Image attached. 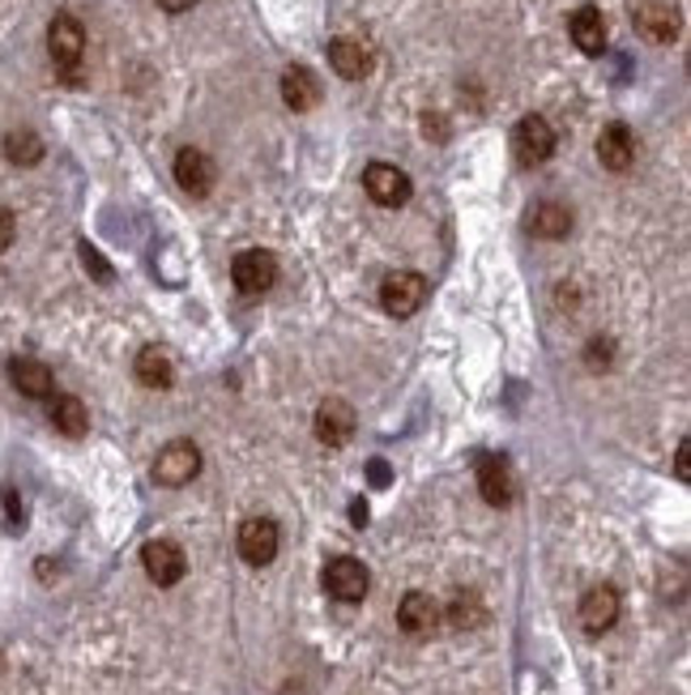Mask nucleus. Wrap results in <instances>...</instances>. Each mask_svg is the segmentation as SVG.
Wrapping results in <instances>:
<instances>
[{
    "label": "nucleus",
    "mask_w": 691,
    "mask_h": 695,
    "mask_svg": "<svg viewBox=\"0 0 691 695\" xmlns=\"http://www.w3.org/2000/svg\"><path fill=\"white\" fill-rule=\"evenodd\" d=\"M47 52H52V65H56V73L77 86V65H81V52H86V31H81V22H77L73 13H56L52 18V26H47Z\"/></svg>",
    "instance_id": "obj_1"
},
{
    "label": "nucleus",
    "mask_w": 691,
    "mask_h": 695,
    "mask_svg": "<svg viewBox=\"0 0 691 695\" xmlns=\"http://www.w3.org/2000/svg\"><path fill=\"white\" fill-rule=\"evenodd\" d=\"M422 304H427V277H422V273L397 270L381 282V308L388 311V316L406 320V316H415Z\"/></svg>",
    "instance_id": "obj_2"
},
{
    "label": "nucleus",
    "mask_w": 691,
    "mask_h": 695,
    "mask_svg": "<svg viewBox=\"0 0 691 695\" xmlns=\"http://www.w3.org/2000/svg\"><path fill=\"white\" fill-rule=\"evenodd\" d=\"M196 474H201V448L189 440H171L154 457V482H162V487H189Z\"/></svg>",
    "instance_id": "obj_3"
},
{
    "label": "nucleus",
    "mask_w": 691,
    "mask_h": 695,
    "mask_svg": "<svg viewBox=\"0 0 691 695\" xmlns=\"http://www.w3.org/2000/svg\"><path fill=\"white\" fill-rule=\"evenodd\" d=\"M230 282L239 286V295H265L269 286L277 282V261L265 248H248L230 261Z\"/></svg>",
    "instance_id": "obj_4"
},
{
    "label": "nucleus",
    "mask_w": 691,
    "mask_h": 695,
    "mask_svg": "<svg viewBox=\"0 0 691 695\" xmlns=\"http://www.w3.org/2000/svg\"><path fill=\"white\" fill-rule=\"evenodd\" d=\"M141 568H146V577H150L158 589H171V584H180V580H184L189 559H184V550H180L175 542L154 538V542L141 546Z\"/></svg>",
    "instance_id": "obj_5"
},
{
    "label": "nucleus",
    "mask_w": 691,
    "mask_h": 695,
    "mask_svg": "<svg viewBox=\"0 0 691 695\" xmlns=\"http://www.w3.org/2000/svg\"><path fill=\"white\" fill-rule=\"evenodd\" d=\"M367 584H372V577H367V568H363L359 559H350V555L329 559V568H325V593H329L333 602H346V606L363 602V597H367Z\"/></svg>",
    "instance_id": "obj_6"
},
{
    "label": "nucleus",
    "mask_w": 691,
    "mask_h": 695,
    "mask_svg": "<svg viewBox=\"0 0 691 695\" xmlns=\"http://www.w3.org/2000/svg\"><path fill=\"white\" fill-rule=\"evenodd\" d=\"M512 155L521 167H537L555 155V128L542 116H525L512 128Z\"/></svg>",
    "instance_id": "obj_7"
},
{
    "label": "nucleus",
    "mask_w": 691,
    "mask_h": 695,
    "mask_svg": "<svg viewBox=\"0 0 691 695\" xmlns=\"http://www.w3.org/2000/svg\"><path fill=\"white\" fill-rule=\"evenodd\" d=\"M239 559L243 563H252V568H265L273 563V555H277V525L269 521V516H248L243 525H239Z\"/></svg>",
    "instance_id": "obj_8"
},
{
    "label": "nucleus",
    "mask_w": 691,
    "mask_h": 695,
    "mask_svg": "<svg viewBox=\"0 0 691 695\" xmlns=\"http://www.w3.org/2000/svg\"><path fill=\"white\" fill-rule=\"evenodd\" d=\"M363 189H367V196H372L376 205L397 209V205L410 201V175L397 171L393 162H372V167L363 171Z\"/></svg>",
    "instance_id": "obj_9"
},
{
    "label": "nucleus",
    "mask_w": 691,
    "mask_h": 695,
    "mask_svg": "<svg viewBox=\"0 0 691 695\" xmlns=\"http://www.w3.org/2000/svg\"><path fill=\"white\" fill-rule=\"evenodd\" d=\"M354 431H359V414H354L350 401H342V397L320 401V410H316V440H320V444L342 448V444H350Z\"/></svg>",
    "instance_id": "obj_10"
},
{
    "label": "nucleus",
    "mask_w": 691,
    "mask_h": 695,
    "mask_svg": "<svg viewBox=\"0 0 691 695\" xmlns=\"http://www.w3.org/2000/svg\"><path fill=\"white\" fill-rule=\"evenodd\" d=\"M214 180H218V167H214V158L205 155V150H192L189 146V150L175 155V184L189 196H209Z\"/></svg>",
    "instance_id": "obj_11"
},
{
    "label": "nucleus",
    "mask_w": 691,
    "mask_h": 695,
    "mask_svg": "<svg viewBox=\"0 0 691 695\" xmlns=\"http://www.w3.org/2000/svg\"><path fill=\"white\" fill-rule=\"evenodd\" d=\"M614 623H619V593H614L611 584L589 589V593L580 597V627H585L589 636H602V631H611Z\"/></svg>",
    "instance_id": "obj_12"
},
{
    "label": "nucleus",
    "mask_w": 691,
    "mask_h": 695,
    "mask_svg": "<svg viewBox=\"0 0 691 695\" xmlns=\"http://www.w3.org/2000/svg\"><path fill=\"white\" fill-rule=\"evenodd\" d=\"M478 491H483V500L487 503L508 508V503L517 500V478H512V465L503 462V457H487V462L478 465Z\"/></svg>",
    "instance_id": "obj_13"
},
{
    "label": "nucleus",
    "mask_w": 691,
    "mask_h": 695,
    "mask_svg": "<svg viewBox=\"0 0 691 695\" xmlns=\"http://www.w3.org/2000/svg\"><path fill=\"white\" fill-rule=\"evenodd\" d=\"M568 31H573V43L585 52V56H602V52H607V22H602V9L580 4L573 18H568Z\"/></svg>",
    "instance_id": "obj_14"
},
{
    "label": "nucleus",
    "mask_w": 691,
    "mask_h": 695,
    "mask_svg": "<svg viewBox=\"0 0 691 695\" xmlns=\"http://www.w3.org/2000/svg\"><path fill=\"white\" fill-rule=\"evenodd\" d=\"M598 158L607 171H627L636 162V137L627 124H607L598 137Z\"/></svg>",
    "instance_id": "obj_15"
},
{
    "label": "nucleus",
    "mask_w": 691,
    "mask_h": 695,
    "mask_svg": "<svg viewBox=\"0 0 691 695\" xmlns=\"http://www.w3.org/2000/svg\"><path fill=\"white\" fill-rule=\"evenodd\" d=\"M282 103L291 112H311L320 103V81H316V73L307 65H291L282 73Z\"/></svg>",
    "instance_id": "obj_16"
},
{
    "label": "nucleus",
    "mask_w": 691,
    "mask_h": 695,
    "mask_svg": "<svg viewBox=\"0 0 691 695\" xmlns=\"http://www.w3.org/2000/svg\"><path fill=\"white\" fill-rule=\"evenodd\" d=\"M397 623H401V631H410V636H431L435 623H440L435 597H427V593H406L401 606H397Z\"/></svg>",
    "instance_id": "obj_17"
},
{
    "label": "nucleus",
    "mask_w": 691,
    "mask_h": 695,
    "mask_svg": "<svg viewBox=\"0 0 691 695\" xmlns=\"http://www.w3.org/2000/svg\"><path fill=\"white\" fill-rule=\"evenodd\" d=\"M329 65H333L338 78L363 81L367 73H372V52L354 39H333L329 43Z\"/></svg>",
    "instance_id": "obj_18"
},
{
    "label": "nucleus",
    "mask_w": 691,
    "mask_h": 695,
    "mask_svg": "<svg viewBox=\"0 0 691 695\" xmlns=\"http://www.w3.org/2000/svg\"><path fill=\"white\" fill-rule=\"evenodd\" d=\"M9 380H13V388L22 392V397H35V401H43V397H52V372L38 363V358H9Z\"/></svg>",
    "instance_id": "obj_19"
},
{
    "label": "nucleus",
    "mask_w": 691,
    "mask_h": 695,
    "mask_svg": "<svg viewBox=\"0 0 691 695\" xmlns=\"http://www.w3.org/2000/svg\"><path fill=\"white\" fill-rule=\"evenodd\" d=\"M636 26H641V35H649L653 43H670L679 35V13H675L670 4H661V0H649V4L636 9Z\"/></svg>",
    "instance_id": "obj_20"
},
{
    "label": "nucleus",
    "mask_w": 691,
    "mask_h": 695,
    "mask_svg": "<svg viewBox=\"0 0 691 695\" xmlns=\"http://www.w3.org/2000/svg\"><path fill=\"white\" fill-rule=\"evenodd\" d=\"M530 231L537 239H564V235L573 231V214H568V205H559V201H542L530 209Z\"/></svg>",
    "instance_id": "obj_21"
},
{
    "label": "nucleus",
    "mask_w": 691,
    "mask_h": 695,
    "mask_svg": "<svg viewBox=\"0 0 691 695\" xmlns=\"http://www.w3.org/2000/svg\"><path fill=\"white\" fill-rule=\"evenodd\" d=\"M133 372H137V380L146 388H171L175 380V367H171V354L162 346H146L137 354V363H133Z\"/></svg>",
    "instance_id": "obj_22"
},
{
    "label": "nucleus",
    "mask_w": 691,
    "mask_h": 695,
    "mask_svg": "<svg viewBox=\"0 0 691 695\" xmlns=\"http://www.w3.org/2000/svg\"><path fill=\"white\" fill-rule=\"evenodd\" d=\"M52 423L56 431H65V435H86V426H90V414H86V406H81V397L73 392H60V397H52Z\"/></svg>",
    "instance_id": "obj_23"
},
{
    "label": "nucleus",
    "mask_w": 691,
    "mask_h": 695,
    "mask_svg": "<svg viewBox=\"0 0 691 695\" xmlns=\"http://www.w3.org/2000/svg\"><path fill=\"white\" fill-rule=\"evenodd\" d=\"M4 158H9L13 167H35L38 158H43V141H38V133H31V128H13V133H4Z\"/></svg>",
    "instance_id": "obj_24"
},
{
    "label": "nucleus",
    "mask_w": 691,
    "mask_h": 695,
    "mask_svg": "<svg viewBox=\"0 0 691 695\" xmlns=\"http://www.w3.org/2000/svg\"><path fill=\"white\" fill-rule=\"evenodd\" d=\"M449 623H453V627H478V623H483L478 597H474V593H457V597L449 602Z\"/></svg>",
    "instance_id": "obj_25"
},
{
    "label": "nucleus",
    "mask_w": 691,
    "mask_h": 695,
    "mask_svg": "<svg viewBox=\"0 0 691 695\" xmlns=\"http://www.w3.org/2000/svg\"><path fill=\"white\" fill-rule=\"evenodd\" d=\"M13 239H18V218H13V214L0 205V252H4Z\"/></svg>",
    "instance_id": "obj_26"
},
{
    "label": "nucleus",
    "mask_w": 691,
    "mask_h": 695,
    "mask_svg": "<svg viewBox=\"0 0 691 695\" xmlns=\"http://www.w3.org/2000/svg\"><path fill=\"white\" fill-rule=\"evenodd\" d=\"M81 257H86V270H94L99 277H112V270L103 265V257H99V252H94L90 243H81Z\"/></svg>",
    "instance_id": "obj_27"
},
{
    "label": "nucleus",
    "mask_w": 691,
    "mask_h": 695,
    "mask_svg": "<svg viewBox=\"0 0 691 695\" xmlns=\"http://www.w3.org/2000/svg\"><path fill=\"white\" fill-rule=\"evenodd\" d=\"M675 469H679V478H683V482H688V478H691V465H688V440L679 444V457H675Z\"/></svg>",
    "instance_id": "obj_28"
},
{
    "label": "nucleus",
    "mask_w": 691,
    "mask_h": 695,
    "mask_svg": "<svg viewBox=\"0 0 691 695\" xmlns=\"http://www.w3.org/2000/svg\"><path fill=\"white\" fill-rule=\"evenodd\" d=\"M158 4H162L167 13H184V9H192L196 0H158Z\"/></svg>",
    "instance_id": "obj_29"
},
{
    "label": "nucleus",
    "mask_w": 691,
    "mask_h": 695,
    "mask_svg": "<svg viewBox=\"0 0 691 695\" xmlns=\"http://www.w3.org/2000/svg\"><path fill=\"white\" fill-rule=\"evenodd\" d=\"M0 674H4V657H0Z\"/></svg>",
    "instance_id": "obj_30"
}]
</instances>
